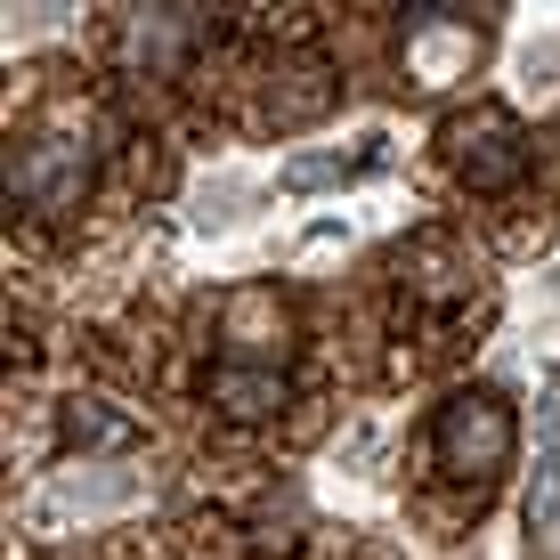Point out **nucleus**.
<instances>
[{
    "mask_svg": "<svg viewBox=\"0 0 560 560\" xmlns=\"http://www.w3.org/2000/svg\"><path fill=\"white\" fill-rule=\"evenodd\" d=\"M512 447H520V422L495 390H455L431 422V455L447 479H495L512 463Z\"/></svg>",
    "mask_w": 560,
    "mask_h": 560,
    "instance_id": "f257e3e1",
    "label": "nucleus"
},
{
    "mask_svg": "<svg viewBox=\"0 0 560 560\" xmlns=\"http://www.w3.org/2000/svg\"><path fill=\"white\" fill-rule=\"evenodd\" d=\"M82 187H90V147L82 139H25V147H9V211L49 220V211L82 203Z\"/></svg>",
    "mask_w": 560,
    "mask_h": 560,
    "instance_id": "f03ea898",
    "label": "nucleus"
},
{
    "mask_svg": "<svg viewBox=\"0 0 560 560\" xmlns=\"http://www.w3.org/2000/svg\"><path fill=\"white\" fill-rule=\"evenodd\" d=\"M455 171H463V187L495 196V187H512L528 171V147H520V130L504 114H471V122H455Z\"/></svg>",
    "mask_w": 560,
    "mask_h": 560,
    "instance_id": "7ed1b4c3",
    "label": "nucleus"
},
{
    "mask_svg": "<svg viewBox=\"0 0 560 560\" xmlns=\"http://www.w3.org/2000/svg\"><path fill=\"white\" fill-rule=\"evenodd\" d=\"M203 16L211 9H139V16H130V33H122V57L139 73H171L187 49L203 42Z\"/></svg>",
    "mask_w": 560,
    "mask_h": 560,
    "instance_id": "20e7f679",
    "label": "nucleus"
},
{
    "mask_svg": "<svg viewBox=\"0 0 560 560\" xmlns=\"http://www.w3.org/2000/svg\"><path fill=\"white\" fill-rule=\"evenodd\" d=\"M220 358L228 365H277L284 358V308H277V293H236V301H228Z\"/></svg>",
    "mask_w": 560,
    "mask_h": 560,
    "instance_id": "39448f33",
    "label": "nucleus"
},
{
    "mask_svg": "<svg viewBox=\"0 0 560 560\" xmlns=\"http://www.w3.org/2000/svg\"><path fill=\"white\" fill-rule=\"evenodd\" d=\"M455 16H463V9H407L422 82H447L455 66H471V57H479V33H471V25H455Z\"/></svg>",
    "mask_w": 560,
    "mask_h": 560,
    "instance_id": "423d86ee",
    "label": "nucleus"
},
{
    "mask_svg": "<svg viewBox=\"0 0 560 560\" xmlns=\"http://www.w3.org/2000/svg\"><path fill=\"white\" fill-rule=\"evenodd\" d=\"M211 407L220 415H236V422H260V415H277L284 407V374L277 365H211Z\"/></svg>",
    "mask_w": 560,
    "mask_h": 560,
    "instance_id": "0eeeda50",
    "label": "nucleus"
},
{
    "mask_svg": "<svg viewBox=\"0 0 560 560\" xmlns=\"http://www.w3.org/2000/svg\"><path fill=\"white\" fill-rule=\"evenodd\" d=\"M130 439L139 431H130L122 415H106L98 398H73L66 407V447H130Z\"/></svg>",
    "mask_w": 560,
    "mask_h": 560,
    "instance_id": "6e6552de",
    "label": "nucleus"
},
{
    "mask_svg": "<svg viewBox=\"0 0 560 560\" xmlns=\"http://www.w3.org/2000/svg\"><path fill=\"white\" fill-rule=\"evenodd\" d=\"M284 82H293V90H284V98H268V114H277V122H308V114L325 106V73L301 66V73H284Z\"/></svg>",
    "mask_w": 560,
    "mask_h": 560,
    "instance_id": "1a4fd4ad",
    "label": "nucleus"
}]
</instances>
